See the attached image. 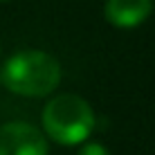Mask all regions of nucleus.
I'll return each mask as SVG.
<instances>
[{"instance_id": "f257e3e1", "label": "nucleus", "mask_w": 155, "mask_h": 155, "mask_svg": "<svg viewBox=\"0 0 155 155\" xmlns=\"http://www.w3.org/2000/svg\"><path fill=\"white\" fill-rule=\"evenodd\" d=\"M61 63L43 50L16 52L0 68L2 85L20 97H47L61 83Z\"/></svg>"}, {"instance_id": "f03ea898", "label": "nucleus", "mask_w": 155, "mask_h": 155, "mask_svg": "<svg viewBox=\"0 0 155 155\" xmlns=\"http://www.w3.org/2000/svg\"><path fill=\"white\" fill-rule=\"evenodd\" d=\"M43 130L61 146H77L92 135L97 115L83 97L63 92L52 97L43 108Z\"/></svg>"}, {"instance_id": "7ed1b4c3", "label": "nucleus", "mask_w": 155, "mask_h": 155, "mask_svg": "<svg viewBox=\"0 0 155 155\" xmlns=\"http://www.w3.org/2000/svg\"><path fill=\"white\" fill-rule=\"evenodd\" d=\"M0 155H50L45 133L27 121L0 126Z\"/></svg>"}, {"instance_id": "20e7f679", "label": "nucleus", "mask_w": 155, "mask_h": 155, "mask_svg": "<svg viewBox=\"0 0 155 155\" xmlns=\"http://www.w3.org/2000/svg\"><path fill=\"white\" fill-rule=\"evenodd\" d=\"M153 12V0H106L104 18L119 29L142 25Z\"/></svg>"}, {"instance_id": "39448f33", "label": "nucleus", "mask_w": 155, "mask_h": 155, "mask_svg": "<svg viewBox=\"0 0 155 155\" xmlns=\"http://www.w3.org/2000/svg\"><path fill=\"white\" fill-rule=\"evenodd\" d=\"M79 155H110V151L104 146V144H99V142H90V144H85L81 151H79Z\"/></svg>"}, {"instance_id": "423d86ee", "label": "nucleus", "mask_w": 155, "mask_h": 155, "mask_svg": "<svg viewBox=\"0 0 155 155\" xmlns=\"http://www.w3.org/2000/svg\"><path fill=\"white\" fill-rule=\"evenodd\" d=\"M0 56H2V47H0Z\"/></svg>"}, {"instance_id": "0eeeda50", "label": "nucleus", "mask_w": 155, "mask_h": 155, "mask_svg": "<svg viewBox=\"0 0 155 155\" xmlns=\"http://www.w3.org/2000/svg\"><path fill=\"white\" fill-rule=\"evenodd\" d=\"M0 2H5V0H0Z\"/></svg>"}]
</instances>
